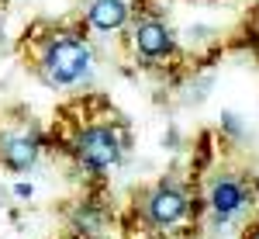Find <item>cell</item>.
<instances>
[{
  "label": "cell",
  "instance_id": "5b68a950",
  "mask_svg": "<svg viewBox=\"0 0 259 239\" xmlns=\"http://www.w3.org/2000/svg\"><path fill=\"white\" fill-rule=\"evenodd\" d=\"M132 18V7L128 0H94L90 11H87V21L90 28L100 31V35H111V31H121Z\"/></svg>",
  "mask_w": 259,
  "mask_h": 239
},
{
  "label": "cell",
  "instance_id": "3957f363",
  "mask_svg": "<svg viewBox=\"0 0 259 239\" xmlns=\"http://www.w3.org/2000/svg\"><path fill=\"white\" fill-rule=\"evenodd\" d=\"M187 208H190L187 191H180L177 184H159L145 201V215L156 229H173L177 222H183Z\"/></svg>",
  "mask_w": 259,
  "mask_h": 239
},
{
  "label": "cell",
  "instance_id": "52a82bcc",
  "mask_svg": "<svg viewBox=\"0 0 259 239\" xmlns=\"http://www.w3.org/2000/svg\"><path fill=\"white\" fill-rule=\"evenodd\" d=\"M245 187H242L235 177H221L214 180V187H211V208H214V215L221 219H228V215H235L242 204H245Z\"/></svg>",
  "mask_w": 259,
  "mask_h": 239
},
{
  "label": "cell",
  "instance_id": "7a4b0ae2",
  "mask_svg": "<svg viewBox=\"0 0 259 239\" xmlns=\"http://www.w3.org/2000/svg\"><path fill=\"white\" fill-rule=\"evenodd\" d=\"M73 149H76V159H80L90 174H107L121 159L124 142H121V132L114 125H87L80 135H76Z\"/></svg>",
  "mask_w": 259,
  "mask_h": 239
},
{
  "label": "cell",
  "instance_id": "277c9868",
  "mask_svg": "<svg viewBox=\"0 0 259 239\" xmlns=\"http://www.w3.org/2000/svg\"><path fill=\"white\" fill-rule=\"evenodd\" d=\"M132 45H135V52L145 56L149 62L166 59V56L173 52V31H169V24L159 21V18H139L132 24Z\"/></svg>",
  "mask_w": 259,
  "mask_h": 239
},
{
  "label": "cell",
  "instance_id": "ba28073f",
  "mask_svg": "<svg viewBox=\"0 0 259 239\" xmlns=\"http://www.w3.org/2000/svg\"><path fill=\"white\" fill-rule=\"evenodd\" d=\"M14 194H18V198H31V187H28V184H18Z\"/></svg>",
  "mask_w": 259,
  "mask_h": 239
},
{
  "label": "cell",
  "instance_id": "6da1fadb",
  "mask_svg": "<svg viewBox=\"0 0 259 239\" xmlns=\"http://www.w3.org/2000/svg\"><path fill=\"white\" fill-rule=\"evenodd\" d=\"M87 70H90V49H87V42L73 39V35L49 39L45 52H41V73H45L49 83L69 87V83L83 80Z\"/></svg>",
  "mask_w": 259,
  "mask_h": 239
},
{
  "label": "cell",
  "instance_id": "8992f818",
  "mask_svg": "<svg viewBox=\"0 0 259 239\" xmlns=\"http://www.w3.org/2000/svg\"><path fill=\"white\" fill-rule=\"evenodd\" d=\"M0 159L11 170H28L38 159V139L35 135H4L0 139Z\"/></svg>",
  "mask_w": 259,
  "mask_h": 239
},
{
  "label": "cell",
  "instance_id": "9c48e42d",
  "mask_svg": "<svg viewBox=\"0 0 259 239\" xmlns=\"http://www.w3.org/2000/svg\"><path fill=\"white\" fill-rule=\"evenodd\" d=\"M252 239H259V232H256V236H252Z\"/></svg>",
  "mask_w": 259,
  "mask_h": 239
}]
</instances>
